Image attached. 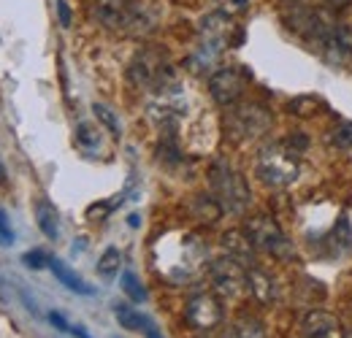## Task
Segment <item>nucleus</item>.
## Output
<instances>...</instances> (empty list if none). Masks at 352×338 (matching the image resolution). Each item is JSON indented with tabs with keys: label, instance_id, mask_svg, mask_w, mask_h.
I'll return each mask as SVG.
<instances>
[{
	"label": "nucleus",
	"instance_id": "f257e3e1",
	"mask_svg": "<svg viewBox=\"0 0 352 338\" xmlns=\"http://www.w3.org/2000/svg\"><path fill=\"white\" fill-rule=\"evenodd\" d=\"M92 16L98 25L131 36H144L155 27V14L144 0H92Z\"/></svg>",
	"mask_w": 352,
	"mask_h": 338
},
{
	"label": "nucleus",
	"instance_id": "f03ea898",
	"mask_svg": "<svg viewBox=\"0 0 352 338\" xmlns=\"http://www.w3.org/2000/svg\"><path fill=\"white\" fill-rule=\"evenodd\" d=\"M298 152L287 146V141H274L258 155V176L268 187H290L298 179Z\"/></svg>",
	"mask_w": 352,
	"mask_h": 338
},
{
	"label": "nucleus",
	"instance_id": "7ed1b4c3",
	"mask_svg": "<svg viewBox=\"0 0 352 338\" xmlns=\"http://www.w3.org/2000/svg\"><path fill=\"white\" fill-rule=\"evenodd\" d=\"M271 130V114L258 103H233L225 114V133L236 144H250Z\"/></svg>",
	"mask_w": 352,
	"mask_h": 338
},
{
	"label": "nucleus",
	"instance_id": "20e7f679",
	"mask_svg": "<svg viewBox=\"0 0 352 338\" xmlns=\"http://www.w3.org/2000/svg\"><path fill=\"white\" fill-rule=\"evenodd\" d=\"M209 184L214 192V201L222 206V212L244 214L250 206V187L239 170H233L228 163H214L209 170Z\"/></svg>",
	"mask_w": 352,
	"mask_h": 338
},
{
	"label": "nucleus",
	"instance_id": "39448f33",
	"mask_svg": "<svg viewBox=\"0 0 352 338\" xmlns=\"http://www.w3.org/2000/svg\"><path fill=\"white\" fill-rule=\"evenodd\" d=\"M128 79L141 89H160L166 82L174 79V71L166 60L163 52L157 49H141L135 57H133L131 68H128Z\"/></svg>",
	"mask_w": 352,
	"mask_h": 338
},
{
	"label": "nucleus",
	"instance_id": "423d86ee",
	"mask_svg": "<svg viewBox=\"0 0 352 338\" xmlns=\"http://www.w3.org/2000/svg\"><path fill=\"white\" fill-rule=\"evenodd\" d=\"M244 233H247V238L252 241L255 249H263V252L274 254V257H290V252H293L287 236L282 233V227H279L268 214H255V216H250Z\"/></svg>",
	"mask_w": 352,
	"mask_h": 338
},
{
	"label": "nucleus",
	"instance_id": "0eeeda50",
	"mask_svg": "<svg viewBox=\"0 0 352 338\" xmlns=\"http://www.w3.org/2000/svg\"><path fill=\"white\" fill-rule=\"evenodd\" d=\"M209 279H212L214 293L222 297H239L247 290V271L230 254L228 257H217L209 265Z\"/></svg>",
	"mask_w": 352,
	"mask_h": 338
},
{
	"label": "nucleus",
	"instance_id": "6e6552de",
	"mask_svg": "<svg viewBox=\"0 0 352 338\" xmlns=\"http://www.w3.org/2000/svg\"><path fill=\"white\" fill-rule=\"evenodd\" d=\"M184 317H187V322L195 330H214L222 322L225 311H222V303L217 295H212V293H195V295L187 300Z\"/></svg>",
	"mask_w": 352,
	"mask_h": 338
},
{
	"label": "nucleus",
	"instance_id": "1a4fd4ad",
	"mask_svg": "<svg viewBox=\"0 0 352 338\" xmlns=\"http://www.w3.org/2000/svg\"><path fill=\"white\" fill-rule=\"evenodd\" d=\"M209 92L220 106H233L244 95V76L239 68H220L209 79Z\"/></svg>",
	"mask_w": 352,
	"mask_h": 338
},
{
	"label": "nucleus",
	"instance_id": "9d476101",
	"mask_svg": "<svg viewBox=\"0 0 352 338\" xmlns=\"http://www.w3.org/2000/svg\"><path fill=\"white\" fill-rule=\"evenodd\" d=\"M317 46H320L325 63H331L333 68H339V65H344V63L352 60V30L347 25H339L336 22L333 30L317 43Z\"/></svg>",
	"mask_w": 352,
	"mask_h": 338
},
{
	"label": "nucleus",
	"instance_id": "9b49d317",
	"mask_svg": "<svg viewBox=\"0 0 352 338\" xmlns=\"http://www.w3.org/2000/svg\"><path fill=\"white\" fill-rule=\"evenodd\" d=\"M304 330L307 338H347V330L339 317L331 311H311L304 317Z\"/></svg>",
	"mask_w": 352,
	"mask_h": 338
},
{
	"label": "nucleus",
	"instance_id": "f8f14e48",
	"mask_svg": "<svg viewBox=\"0 0 352 338\" xmlns=\"http://www.w3.org/2000/svg\"><path fill=\"white\" fill-rule=\"evenodd\" d=\"M247 290H250V295L255 297L258 303H274L276 300V282L265 273L263 268H250L247 271Z\"/></svg>",
	"mask_w": 352,
	"mask_h": 338
},
{
	"label": "nucleus",
	"instance_id": "ddd939ff",
	"mask_svg": "<svg viewBox=\"0 0 352 338\" xmlns=\"http://www.w3.org/2000/svg\"><path fill=\"white\" fill-rule=\"evenodd\" d=\"M114 317H117V319H120V325H122V328H128V330H141L146 338H163L160 336V330H157L146 317H141L135 308H131V306L117 303V306H114Z\"/></svg>",
	"mask_w": 352,
	"mask_h": 338
},
{
	"label": "nucleus",
	"instance_id": "4468645a",
	"mask_svg": "<svg viewBox=\"0 0 352 338\" xmlns=\"http://www.w3.org/2000/svg\"><path fill=\"white\" fill-rule=\"evenodd\" d=\"M49 268H52V273L57 276V282H63V287H68V290H74V293H79V295H92V293H95L87 282H85L79 273H74L63 260L49 257Z\"/></svg>",
	"mask_w": 352,
	"mask_h": 338
},
{
	"label": "nucleus",
	"instance_id": "2eb2a0df",
	"mask_svg": "<svg viewBox=\"0 0 352 338\" xmlns=\"http://www.w3.org/2000/svg\"><path fill=\"white\" fill-rule=\"evenodd\" d=\"M36 222L41 227L46 238H57L60 236V219H57V209L49 201H38L36 203Z\"/></svg>",
	"mask_w": 352,
	"mask_h": 338
},
{
	"label": "nucleus",
	"instance_id": "dca6fc26",
	"mask_svg": "<svg viewBox=\"0 0 352 338\" xmlns=\"http://www.w3.org/2000/svg\"><path fill=\"white\" fill-rule=\"evenodd\" d=\"M222 244H225V249L230 252V257H236L239 262L241 260H252V241L247 238V233H241V230H230V233H225V238H222Z\"/></svg>",
	"mask_w": 352,
	"mask_h": 338
},
{
	"label": "nucleus",
	"instance_id": "f3484780",
	"mask_svg": "<svg viewBox=\"0 0 352 338\" xmlns=\"http://www.w3.org/2000/svg\"><path fill=\"white\" fill-rule=\"evenodd\" d=\"M228 338H265V328L258 317L244 314V317H239V319L233 322Z\"/></svg>",
	"mask_w": 352,
	"mask_h": 338
},
{
	"label": "nucleus",
	"instance_id": "a211bd4d",
	"mask_svg": "<svg viewBox=\"0 0 352 338\" xmlns=\"http://www.w3.org/2000/svg\"><path fill=\"white\" fill-rule=\"evenodd\" d=\"M120 262H122V254L120 249H106V252L100 254V260H98V273L100 276H114L117 271H120Z\"/></svg>",
	"mask_w": 352,
	"mask_h": 338
},
{
	"label": "nucleus",
	"instance_id": "6ab92c4d",
	"mask_svg": "<svg viewBox=\"0 0 352 338\" xmlns=\"http://www.w3.org/2000/svg\"><path fill=\"white\" fill-rule=\"evenodd\" d=\"M122 290H125V295L131 297V300H135V303H141V300H146V290H144V284L135 279V273L133 271H125L122 273Z\"/></svg>",
	"mask_w": 352,
	"mask_h": 338
},
{
	"label": "nucleus",
	"instance_id": "aec40b11",
	"mask_svg": "<svg viewBox=\"0 0 352 338\" xmlns=\"http://www.w3.org/2000/svg\"><path fill=\"white\" fill-rule=\"evenodd\" d=\"M331 144L339 149H352V122H339L331 130Z\"/></svg>",
	"mask_w": 352,
	"mask_h": 338
},
{
	"label": "nucleus",
	"instance_id": "412c9836",
	"mask_svg": "<svg viewBox=\"0 0 352 338\" xmlns=\"http://www.w3.org/2000/svg\"><path fill=\"white\" fill-rule=\"evenodd\" d=\"M92 109H95V117L100 120V125L106 127L111 135H120V122H117V117L111 114V109H109V106H103V103H95Z\"/></svg>",
	"mask_w": 352,
	"mask_h": 338
},
{
	"label": "nucleus",
	"instance_id": "4be33fe9",
	"mask_svg": "<svg viewBox=\"0 0 352 338\" xmlns=\"http://www.w3.org/2000/svg\"><path fill=\"white\" fill-rule=\"evenodd\" d=\"M76 141H79L85 149H95V146L100 144L98 133H95V130H92L89 125H79V127H76Z\"/></svg>",
	"mask_w": 352,
	"mask_h": 338
},
{
	"label": "nucleus",
	"instance_id": "5701e85b",
	"mask_svg": "<svg viewBox=\"0 0 352 338\" xmlns=\"http://www.w3.org/2000/svg\"><path fill=\"white\" fill-rule=\"evenodd\" d=\"M22 260H25V265H28V268H36V271H38V268H44V265H49V257H46L44 252H38V249H36V252H28Z\"/></svg>",
	"mask_w": 352,
	"mask_h": 338
},
{
	"label": "nucleus",
	"instance_id": "b1692460",
	"mask_svg": "<svg viewBox=\"0 0 352 338\" xmlns=\"http://www.w3.org/2000/svg\"><path fill=\"white\" fill-rule=\"evenodd\" d=\"M0 244H3V247H11V244H14V233H11V227H8V216L3 214V209H0Z\"/></svg>",
	"mask_w": 352,
	"mask_h": 338
},
{
	"label": "nucleus",
	"instance_id": "393cba45",
	"mask_svg": "<svg viewBox=\"0 0 352 338\" xmlns=\"http://www.w3.org/2000/svg\"><path fill=\"white\" fill-rule=\"evenodd\" d=\"M222 11H230V14H236V11H244L247 5H250V0H220Z\"/></svg>",
	"mask_w": 352,
	"mask_h": 338
},
{
	"label": "nucleus",
	"instance_id": "a878e982",
	"mask_svg": "<svg viewBox=\"0 0 352 338\" xmlns=\"http://www.w3.org/2000/svg\"><path fill=\"white\" fill-rule=\"evenodd\" d=\"M57 14H60L63 27H68V25H71V8H68V3H65V0H57Z\"/></svg>",
	"mask_w": 352,
	"mask_h": 338
},
{
	"label": "nucleus",
	"instance_id": "bb28decb",
	"mask_svg": "<svg viewBox=\"0 0 352 338\" xmlns=\"http://www.w3.org/2000/svg\"><path fill=\"white\" fill-rule=\"evenodd\" d=\"M325 5H328L331 11H344V8L352 5V0H325Z\"/></svg>",
	"mask_w": 352,
	"mask_h": 338
},
{
	"label": "nucleus",
	"instance_id": "cd10ccee",
	"mask_svg": "<svg viewBox=\"0 0 352 338\" xmlns=\"http://www.w3.org/2000/svg\"><path fill=\"white\" fill-rule=\"evenodd\" d=\"M0 184H6V170H3V163H0Z\"/></svg>",
	"mask_w": 352,
	"mask_h": 338
},
{
	"label": "nucleus",
	"instance_id": "c85d7f7f",
	"mask_svg": "<svg viewBox=\"0 0 352 338\" xmlns=\"http://www.w3.org/2000/svg\"><path fill=\"white\" fill-rule=\"evenodd\" d=\"M287 3H298V0H287Z\"/></svg>",
	"mask_w": 352,
	"mask_h": 338
}]
</instances>
